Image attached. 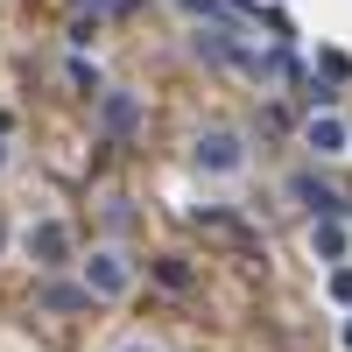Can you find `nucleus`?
I'll return each mask as SVG.
<instances>
[{
	"label": "nucleus",
	"instance_id": "nucleus-1",
	"mask_svg": "<svg viewBox=\"0 0 352 352\" xmlns=\"http://www.w3.org/2000/svg\"><path fill=\"white\" fill-rule=\"evenodd\" d=\"M197 162H212V169H240V148H232V134H212V141H197Z\"/></svg>",
	"mask_w": 352,
	"mask_h": 352
},
{
	"label": "nucleus",
	"instance_id": "nucleus-2",
	"mask_svg": "<svg viewBox=\"0 0 352 352\" xmlns=\"http://www.w3.org/2000/svg\"><path fill=\"white\" fill-rule=\"evenodd\" d=\"M85 282H92V289H106V296H113V289H127V268H120L113 254H99L92 268H85Z\"/></svg>",
	"mask_w": 352,
	"mask_h": 352
},
{
	"label": "nucleus",
	"instance_id": "nucleus-4",
	"mask_svg": "<svg viewBox=\"0 0 352 352\" xmlns=\"http://www.w3.org/2000/svg\"><path fill=\"white\" fill-rule=\"evenodd\" d=\"M28 254L56 261V254H64V232H56V226H36V232H28Z\"/></svg>",
	"mask_w": 352,
	"mask_h": 352
},
{
	"label": "nucleus",
	"instance_id": "nucleus-6",
	"mask_svg": "<svg viewBox=\"0 0 352 352\" xmlns=\"http://www.w3.org/2000/svg\"><path fill=\"white\" fill-rule=\"evenodd\" d=\"M345 352H352V324H345Z\"/></svg>",
	"mask_w": 352,
	"mask_h": 352
},
{
	"label": "nucleus",
	"instance_id": "nucleus-5",
	"mask_svg": "<svg viewBox=\"0 0 352 352\" xmlns=\"http://www.w3.org/2000/svg\"><path fill=\"white\" fill-rule=\"evenodd\" d=\"M127 352H155V345H127Z\"/></svg>",
	"mask_w": 352,
	"mask_h": 352
},
{
	"label": "nucleus",
	"instance_id": "nucleus-3",
	"mask_svg": "<svg viewBox=\"0 0 352 352\" xmlns=\"http://www.w3.org/2000/svg\"><path fill=\"white\" fill-rule=\"evenodd\" d=\"M310 141H317L324 155H345V127H338V120H310Z\"/></svg>",
	"mask_w": 352,
	"mask_h": 352
}]
</instances>
